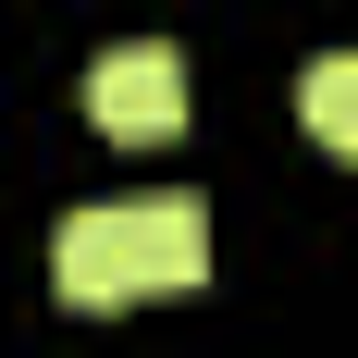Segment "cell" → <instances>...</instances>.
Masks as SVG:
<instances>
[{
  "label": "cell",
  "instance_id": "obj_3",
  "mask_svg": "<svg viewBox=\"0 0 358 358\" xmlns=\"http://www.w3.org/2000/svg\"><path fill=\"white\" fill-rule=\"evenodd\" d=\"M296 124H309L334 161H358V50H322V62L296 74Z\"/></svg>",
  "mask_w": 358,
  "mask_h": 358
},
{
  "label": "cell",
  "instance_id": "obj_2",
  "mask_svg": "<svg viewBox=\"0 0 358 358\" xmlns=\"http://www.w3.org/2000/svg\"><path fill=\"white\" fill-rule=\"evenodd\" d=\"M87 124H99V136H173L185 124V50L173 37H124V50H99V62H87Z\"/></svg>",
  "mask_w": 358,
  "mask_h": 358
},
{
  "label": "cell",
  "instance_id": "obj_1",
  "mask_svg": "<svg viewBox=\"0 0 358 358\" xmlns=\"http://www.w3.org/2000/svg\"><path fill=\"white\" fill-rule=\"evenodd\" d=\"M210 272V210L198 198H99L50 235V296L62 309H124V296H173Z\"/></svg>",
  "mask_w": 358,
  "mask_h": 358
}]
</instances>
